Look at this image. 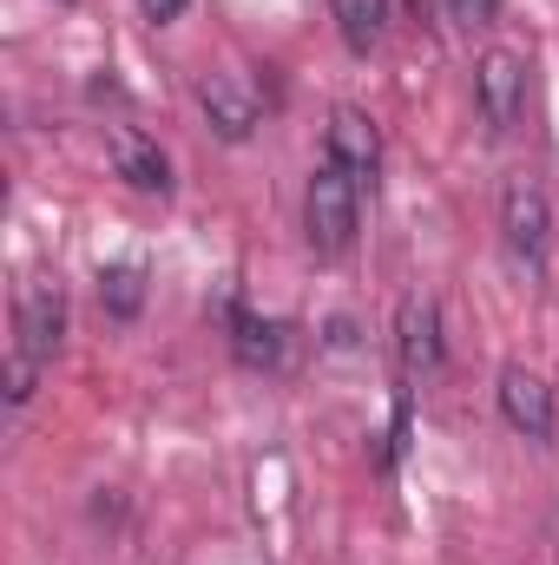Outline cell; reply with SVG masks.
<instances>
[{
  "mask_svg": "<svg viewBox=\"0 0 559 565\" xmlns=\"http://www.w3.org/2000/svg\"><path fill=\"white\" fill-rule=\"evenodd\" d=\"M500 237L527 270H547V257H553V198L534 178L500 184Z\"/></svg>",
  "mask_w": 559,
  "mask_h": 565,
  "instance_id": "obj_2",
  "label": "cell"
},
{
  "mask_svg": "<svg viewBox=\"0 0 559 565\" xmlns=\"http://www.w3.org/2000/svg\"><path fill=\"white\" fill-rule=\"evenodd\" d=\"M494 402H500V422L514 427L520 440H553L559 402H553V388H547V375H534V369L507 362V369H500V382H494Z\"/></svg>",
  "mask_w": 559,
  "mask_h": 565,
  "instance_id": "obj_7",
  "label": "cell"
},
{
  "mask_svg": "<svg viewBox=\"0 0 559 565\" xmlns=\"http://www.w3.org/2000/svg\"><path fill=\"white\" fill-rule=\"evenodd\" d=\"M184 7H191V0H139V13L151 20V26H171V20H178Z\"/></svg>",
  "mask_w": 559,
  "mask_h": 565,
  "instance_id": "obj_16",
  "label": "cell"
},
{
  "mask_svg": "<svg viewBox=\"0 0 559 565\" xmlns=\"http://www.w3.org/2000/svg\"><path fill=\"white\" fill-rule=\"evenodd\" d=\"M323 342H329L336 355H342V349H356V316H329V322H323Z\"/></svg>",
  "mask_w": 559,
  "mask_h": 565,
  "instance_id": "obj_15",
  "label": "cell"
},
{
  "mask_svg": "<svg viewBox=\"0 0 559 565\" xmlns=\"http://www.w3.org/2000/svg\"><path fill=\"white\" fill-rule=\"evenodd\" d=\"M224 329H231V355L244 362V369H283V355H289V322L277 316H257V309H224Z\"/></svg>",
  "mask_w": 559,
  "mask_h": 565,
  "instance_id": "obj_10",
  "label": "cell"
},
{
  "mask_svg": "<svg viewBox=\"0 0 559 565\" xmlns=\"http://www.w3.org/2000/svg\"><path fill=\"white\" fill-rule=\"evenodd\" d=\"M447 7L461 26H494V13H500V0H447Z\"/></svg>",
  "mask_w": 559,
  "mask_h": 565,
  "instance_id": "obj_14",
  "label": "cell"
},
{
  "mask_svg": "<svg viewBox=\"0 0 559 565\" xmlns=\"http://www.w3.org/2000/svg\"><path fill=\"white\" fill-rule=\"evenodd\" d=\"M145 296H151V270L139 257H119V264H99V309L113 322H139Z\"/></svg>",
  "mask_w": 559,
  "mask_h": 565,
  "instance_id": "obj_11",
  "label": "cell"
},
{
  "mask_svg": "<svg viewBox=\"0 0 559 565\" xmlns=\"http://www.w3.org/2000/svg\"><path fill=\"white\" fill-rule=\"evenodd\" d=\"M198 113L211 119V132H218L224 145L257 139V126H264L257 93H251L244 79H231V73H204V79H198Z\"/></svg>",
  "mask_w": 559,
  "mask_h": 565,
  "instance_id": "obj_8",
  "label": "cell"
},
{
  "mask_svg": "<svg viewBox=\"0 0 559 565\" xmlns=\"http://www.w3.org/2000/svg\"><path fill=\"white\" fill-rule=\"evenodd\" d=\"M40 369H46V362H33L27 349H7V408H27V402H33Z\"/></svg>",
  "mask_w": 559,
  "mask_h": 565,
  "instance_id": "obj_13",
  "label": "cell"
},
{
  "mask_svg": "<svg viewBox=\"0 0 559 565\" xmlns=\"http://www.w3.org/2000/svg\"><path fill=\"white\" fill-rule=\"evenodd\" d=\"M13 349H27L33 362H53L66 349V289L46 277L13 289Z\"/></svg>",
  "mask_w": 559,
  "mask_h": 565,
  "instance_id": "obj_5",
  "label": "cell"
},
{
  "mask_svg": "<svg viewBox=\"0 0 559 565\" xmlns=\"http://www.w3.org/2000/svg\"><path fill=\"white\" fill-rule=\"evenodd\" d=\"M106 158H113V171H119L133 191H145V198H171V158L158 151V139H145V132H133V126H113V132H106Z\"/></svg>",
  "mask_w": 559,
  "mask_h": 565,
  "instance_id": "obj_9",
  "label": "cell"
},
{
  "mask_svg": "<svg viewBox=\"0 0 559 565\" xmlns=\"http://www.w3.org/2000/svg\"><path fill=\"white\" fill-rule=\"evenodd\" d=\"M395 362L409 382H428L447 369V322H441V302L428 289H409L395 302Z\"/></svg>",
  "mask_w": 559,
  "mask_h": 565,
  "instance_id": "obj_3",
  "label": "cell"
},
{
  "mask_svg": "<svg viewBox=\"0 0 559 565\" xmlns=\"http://www.w3.org/2000/svg\"><path fill=\"white\" fill-rule=\"evenodd\" d=\"M323 158L336 164V171H349L362 191L382 178V126L362 113V106H336L329 113V126H323Z\"/></svg>",
  "mask_w": 559,
  "mask_h": 565,
  "instance_id": "obj_6",
  "label": "cell"
},
{
  "mask_svg": "<svg viewBox=\"0 0 559 565\" xmlns=\"http://www.w3.org/2000/svg\"><path fill=\"white\" fill-rule=\"evenodd\" d=\"M329 20H336V33H342L349 53H376V46L389 40L395 7H389V0H329Z\"/></svg>",
  "mask_w": 559,
  "mask_h": 565,
  "instance_id": "obj_12",
  "label": "cell"
},
{
  "mask_svg": "<svg viewBox=\"0 0 559 565\" xmlns=\"http://www.w3.org/2000/svg\"><path fill=\"white\" fill-rule=\"evenodd\" d=\"M356 231H362V184L323 158L303 184V237L316 257H342L356 250Z\"/></svg>",
  "mask_w": 559,
  "mask_h": 565,
  "instance_id": "obj_1",
  "label": "cell"
},
{
  "mask_svg": "<svg viewBox=\"0 0 559 565\" xmlns=\"http://www.w3.org/2000/svg\"><path fill=\"white\" fill-rule=\"evenodd\" d=\"M474 106L487 119V132H514L527 119V53L514 46H487L474 60Z\"/></svg>",
  "mask_w": 559,
  "mask_h": 565,
  "instance_id": "obj_4",
  "label": "cell"
}]
</instances>
